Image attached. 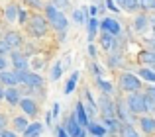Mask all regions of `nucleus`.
<instances>
[{
  "mask_svg": "<svg viewBox=\"0 0 155 137\" xmlns=\"http://www.w3.org/2000/svg\"><path fill=\"white\" fill-rule=\"evenodd\" d=\"M61 75H63V65H61V61H57L51 68V80H59Z\"/></svg>",
  "mask_w": 155,
  "mask_h": 137,
  "instance_id": "obj_30",
  "label": "nucleus"
},
{
  "mask_svg": "<svg viewBox=\"0 0 155 137\" xmlns=\"http://www.w3.org/2000/svg\"><path fill=\"white\" fill-rule=\"evenodd\" d=\"M140 127L143 133H155V118L153 116H141L140 118Z\"/></svg>",
  "mask_w": 155,
  "mask_h": 137,
  "instance_id": "obj_15",
  "label": "nucleus"
},
{
  "mask_svg": "<svg viewBox=\"0 0 155 137\" xmlns=\"http://www.w3.org/2000/svg\"><path fill=\"white\" fill-rule=\"evenodd\" d=\"M134 27H136L137 31H145L149 27V18L147 16H137V18L134 20Z\"/></svg>",
  "mask_w": 155,
  "mask_h": 137,
  "instance_id": "obj_26",
  "label": "nucleus"
},
{
  "mask_svg": "<svg viewBox=\"0 0 155 137\" xmlns=\"http://www.w3.org/2000/svg\"><path fill=\"white\" fill-rule=\"evenodd\" d=\"M128 110L130 114L137 116V114H145V96L137 94V92H132L128 96Z\"/></svg>",
  "mask_w": 155,
  "mask_h": 137,
  "instance_id": "obj_5",
  "label": "nucleus"
},
{
  "mask_svg": "<svg viewBox=\"0 0 155 137\" xmlns=\"http://www.w3.org/2000/svg\"><path fill=\"white\" fill-rule=\"evenodd\" d=\"M88 55H92V57H94V55H96V49H94V45H92V43H91V45H88Z\"/></svg>",
  "mask_w": 155,
  "mask_h": 137,
  "instance_id": "obj_46",
  "label": "nucleus"
},
{
  "mask_svg": "<svg viewBox=\"0 0 155 137\" xmlns=\"http://www.w3.org/2000/svg\"><path fill=\"white\" fill-rule=\"evenodd\" d=\"M4 18H6L8 22H18V6H16V4H8V6L4 8Z\"/></svg>",
  "mask_w": 155,
  "mask_h": 137,
  "instance_id": "obj_22",
  "label": "nucleus"
},
{
  "mask_svg": "<svg viewBox=\"0 0 155 137\" xmlns=\"http://www.w3.org/2000/svg\"><path fill=\"white\" fill-rule=\"evenodd\" d=\"M143 96H145V112H155V102L147 94H143Z\"/></svg>",
  "mask_w": 155,
  "mask_h": 137,
  "instance_id": "obj_35",
  "label": "nucleus"
},
{
  "mask_svg": "<svg viewBox=\"0 0 155 137\" xmlns=\"http://www.w3.org/2000/svg\"><path fill=\"white\" fill-rule=\"evenodd\" d=\"M106 6H108V8H110L112 12H118V6L114 4V0H106Z\"/></svg>",
  "mask_w": 155,
  "mask_h": 137,
  "instance_id": "obj_44",
  "label": "nucleus"
},
{
  "mask_svg": "<svg viewBox=\"0 0 155 137\" xmlns=\"http://www.w3.org/2000/svg\"><path fill=\"white\" fill-rule=\"evenodd\" d=\"M98 110L102 112V118H116V106H114V102L110 100V94H102Z\"/></svg>",
  "mask_w": 155,
  "mask_h": 137,
  "instance_id": "obj_7",
  "label": "nucleus"
},
{
  "mask_svg": "<svg viewBox=\"0 0 155 137\" xmlns=\"http://www.w3.org/2000/svg\"><path fill=\"white\" fill-rule=\"evenodd\" d=\"M120 88L124 92H137L141 88V78L137 75H132V72H122Z\"/></svg>",
  "mask_w": 155,
  "mask_h": 137,
  "instance_id": "obj_4",
  "label": "nucleus"
},
{
  "mask_svg": "<svg viewBox=\"0 0 155 137\" xmlns=\"http://www.w3.org/2000/svg\"><path fill=\"white\" fill-rule=\"evenodd\" d=\"M4 41L10 45V49H20L22 43H24V39H22V35H20L18 31H8V33L4 35Z\"/></svg>",
  "mask_w": 155,
  "mask_h": 137,
  "instance_id": "obj_14",
  "label": "nucleus"
},
{
  "mask_svg": "<svg viewBox=\"0 0 155 137\" xmlns=\"http://www.w3.org/2000/svg\"><path fill=\"white\" fill-rule=\"evenodd\" d=\"M18 22L20 24H26L28 22V12L22 10V8H18Z\"/></svg>",
  "mask_w": 155,
  "mask_h": 137,
  "instance_id": "obj_37",
  "label": "nucleus"
},
{
  "mask_svg": "<svg viewBox=\"0 0 155 137\" xmlns=\"http://www.w3.org/2000/svg\"><path fill=\"white\" fill-rule=\"evenodd\" d=\"M0 84L2 86H18L20 78L16 71H0Z\"/></svg>",
  "mask_w": 155,
  "mask_h": 137,
  "instance_id": "obj_11",
  "label": "nucleus"
},
{
  "mask_svg": "<svg viewBox=\"0 0 155 137\" xmlns=\"http://www.w3.org/2000/svg\"><path fill=\"white\" fill-rule=\"evenodd\" d=\"M6 123H8V119H6V116L4 114H0V131L4 129V127H6Z\"/></svg>",
  "mask_w": 155,
  "mask_h": 137,
  "instance_id": "obj_42",
  "label": "nucleus"
},
{
  "mask_svg": "<svg viewBox=\"0 0 155 137\" xmlns=\"http://www.w3.org/2000/svg\"><path fill=\"white\" fill-rule=\"evenodd\" d=\"M100 45H102V49H104V51H110V53H112V51H116V47H118L116 35L102 31V35H100Z\"/></svg>",
  "mask_w": 155,
  "mask_h": 137,
  "instance_id": "obj_12",
  "label": "nucleus"
},
{
  "mask_svg": "<svg viewBox=\"0 0 155 137\" xmlns=\"http://www.w3.org/2000/svg\"><path fill=\"white\" fill-rule=\"evenodd\" d=\"M110 137H118V135H116V133H114V135H110Z\"/></svg>",
  "mask_w": 155,
  "mask_h": 137,
  "instance_id": "obj_50",
  "label": "nucleus"
},
{
  "mask_svg": "<svg viewBox=\"0 0 155 137\" xmlns=\"http://www.w3.org/2000/svg\"><path fill=\"white\" fill-rule=\"evenodd\" d=\"M120 61H122V55H118V53L110 55V61H108V67H118V65H120Z\"/></svg>",
  "mask_w": 155,
  "mask_h": 137,
  "instance_id": "obj_34",
  "label": "nucleus"
},
{
  "mask_svg": "<svg viewBox=\"0 0 155 137\" xmlns=\"http://www.w3.org/2000/svg\"><path fill=\"white\" fill-rule=\"evenodd\" d=\"M41 129H43V126L41 123H30V126L26 127V131H24V135L26 137H39V133H41Z\"/></svg>",
  "mask_w": 155,
  "mask_h": 137,
  "instance_id": "obj_23",
  "label": "nucleus"
},
{
  "mask_svg": "<svg viewBox=\"0 0 155 137\" xmlns=\"http://www.w3.org/2000/svg\"><path fill=\"white\" fill-rule=\"evenodd\" d=\"M6 67H8V59H6V55H0V71H6Z\"/></svg>",
  "mask_w": 155,
  "mask_h": 137,
  "instance_id": "obj_39",
  "label": "nucleus"
},
{
  "mask_svg": "<svg viewBox=\"0 0 155 137\" xmlns=\"http://www.w3.org/2000/svg\"><path fill=\"white\" fill-rule=\"evenodd\" d=\"M51 4L57 8V10H61V12H63L65 8H69V0H51Z\"/></svg>",
  "mask_w": 155,
  "mask_h": 137,
  "instance_id": "obj_33",
  "label": "nucleus"
},
{
  "mask_svg": "<svg viewBox=\"0 0 155 137\" xmlns=\"http://www.w3.org/2000/svg\"><path fill=\"white\" fill-rule=\"evenodd\" d=\"M100 27H102V31H106V33H112V35H118L122 31L120 24H118L114 18H104L102 22H100Z\"/></svg>",
  "mask_w": 155,
  "mask_h": 137,
  "instance_id": "obj_13",
  "label": "nucleus"
},
{
  "mask_svg": "<svg viewBox=\"0 0 155 137\" xmlns=\"http://www.w3.org/2000/svg\"><path fill=\"white\" fill-rule=\"evenodd\" d=\"M137 59H140L141 63H145V65L149 67H155V49H143L140 55H137Z\"/></svg>",
  "mask_w": 155,
  "mask_h": 137,
  "instance_id": "obj_18",
  "label": "nucleus"
},
{
  "mask_svg": "<svg viewBox=\"0 0 155 137\" xmlns=\"http://www.w3.org/2000/svg\"><path fill=\"white\" fill-rule=\"evenodd\" d=\"M84 16H87V10H84V8H81V10H75V12H73V18H75L77 24L87 22V18H84Z\"/></svg>",
  "mask_w": 155,
  "mask_h": 137,
  "instance_id": "obj_31",
  "label": "nucleus"
},
{
  "mask_svg": "<svg viewBox=\"0 0 155 137\" xmlns=\"http://www.w3.org/2000/svg\"><path fill=\"white\" fill-rule=\"evenodd\" d=\"M51 119H53V116H51V114H47V116H45V122H47V126H51Z\"/></svg>",
  "mask_w": 155,
  "mask_h": 137,
  "instance_id": "obj_47",
  "label": "nucleus"
},
{
  "mask_svg": "<svg viewBox=\"0 0 155 137\" xmlns=\"http://www.w3.org/2000/svg\"><path fill=\"white\" fill-rule=\"evenodd\" d=\"M0 137H18V135H16L14 131H6V129H2V131H0Z\"/></svg>",
  "mask_w": 155,
  "mask_h": 137,
  "instance_id": "obj_43",
  "label": "nucleus"
},
{
  "mask_svg": "<svg viewBox=\"0 0 155 137\" xmlns=\"http://www.w3.org/2000/svg\"><path fill=\"white\" fill-rule=\"evenodd\" d=\"M149 26H151V27H153V31H155V16H153L151 20H149Z\"/></svg>",
  "mask_w": 155,
  "mask_h": 137,
  "instance_id": "obj_48",
  "label": "nucleus"
},
{
  "mask_svg": "<svg viewBox=\"0 0 155 137\" xmlns=\"http://www.w3.org/2000/svg\"><path fill=\"white\" fill-rule=\"evenodd\" d=\"M137 76H140L141 80H145V82H151V84H155V71H153L151 67H143V68H140Z\"/></svg>",
  "mask_w": 155,
  "mask_h": 137,
  "instance_id": "obj_20",
  "label": "nucleus"
},
{
  "mask_svg": "<svg viewBox=\"0 0 155 137\" xmlns=\"http://www.w3.org/2000/svg\"><path fill=\"white\" fill-rule=\"evenodd\" d=\"M4 100H6L10 106H16L22 100V92H20L18 86H6L4 88Z\"/></svg>",
  "mask_w": 155,
  "mask_h": 137,
  "instance_id": "obj_9",
  "label": "nucleus"
},
{
  "mask_svg": "<svg viewBox=\"0 0 155 137\" xmlns=\"http://www.w3.org/2000/svg\"><path fill=\"white\" fill-rule=\"evenodd\" d=\"M18 78H20V84H24L26 88H31V90H39V88L43 86V78L38 75V72L20 71L18 72Z\"/></svg>",
  "mask_w": 155,
  "mask_h": 137,
  "instance_id": "obj_3",
  "label": "nucleus"
},
{
  "mask_svg": "<svg viewBox=\"0 0 155 137\" xmlns=\"http://www.w3.org/2000/svg\"><path fill=\"white\" fill-rule=\"evenodd\" d=\"M45 20L55 27L57 31H61V37H65V31H67V27H69V20H67V16H65L63 12L57 10L53 4H47L45 6Z\"/></svg>",
  "mask_w": 155,
  "mask_h": 137,
  "instance_id": "obj_1",
  "label": "nucleus"
},
{
  "mask_svg": "<svg viewBox=\"0 0 155 137\" xmlns=\"http://www.w3.org/2000/svg\"><path fill=\"white\" fill-rule=\"evenodd\" d=\"M87 27H88V41H92L94 35L98 33V27H100L98 20H96V18H88L87 20Z\"/></svg>",
  "mask_w": 155,
  "mask_h": 137,
  "instance_id": "obj_21",
  "label": "nucleus"
},
{
  "mask_svg": "<svg viewBox=\"0 0 155 137\" xmlns=\"http://www.w3.org/2000/svg\"><path fill=\"white\" fill-rule=\"evenodd\" d=\"M26 2L30 4L31 8H35V10H41V8H43V2H41V0H26Z\"/></svg>",
  "mask_w": 155,
  "mask_h": 137,
  "instance_id": "obj_38",
  "label": "nucleus"
},
{
  "mask_svg": "<svg viewBox=\"0 0 155 137\" xmlns=\"http://www.w3.org/2000/svg\"><path fill=\"white\" fill-rule=\"evenodd\" d=\"M59 112H61V106H59V102H55V104H53V118H57V116H59Z\"/></svg>",
  "mask_w": 155,
  "mask_h": 137,
  "instance_id": "obj_41",
  "label": "nucleus"
},
{
  "mask_svg": "<svg viewBox=\"0 0 155 137\" xmlns=\"http://www.w3.org/2000/svg\"><path fill=\"white\" fill-rule=\"evenodd\" d=\"M75 116H77V122H79L83 127H87V126H88V116H87V110H84V104H83V102L77 104Z\"/></svg>",
  "mask_w": 155,
  "mask_h": 137,
  "instance_id": "obj_19",
  "label": "nucleus"
},
{
  "mask_svg": "<svg viewBox=\"0 0 155 137\" xmlns=\"http://www.w3.org/2000/svg\"><path fill=\"white\" fill-rule=\"evenodd\" d=\"M96 82H98L100 90H102V94H112V84L108 82V80H104L102 76H96Z\"/></svg>",
  "mask_w": 155,
  "mask_h": 137,
  "instance_id": "obj_29",
  "label": "nucleus"
},
{
  "mask_svg": "<svg viewBox=\"0 0 155 137\" xmlns=\"http://www.w3.org/2000/svg\"><path fill=\"white\" fill-rule=\"evenodd\" d=\"M12 126H14V129L16 131H26V127L30 126V123H28V118H24V116H18V118H14L12 119Z\"/></svg>",
  "mask_w": 155,
  "mask_h": 137,
  "instance_id": "obj_27",
  "label": "nucleus"
},
{
  "mask_svg": "<svg viewBox=\"0 0 155 137\" xmlns=\"http://www.w3.org/2000/svg\"><path fill=\"white\" fill-rule=\"evenodd\" d=\"M102 122H104V129H106V133H110V135H114V133H118V129H120V119H116V118H102Z\"/></svg>",
  "mask_w": 155,
  "mask_h": 137,
  "instance_id": "obj_16",
  "label": "nucleus"
},
{
  "mask_svg": "<svg viewBox=\"0 0 155 137\" xmlns=\"http://www.w3.org/2000/svg\"><path fill=\"white\" fill-rule=\"evenodd\" d=\"M140 2V8L143 10H155V0H137Z\"/></svg>",
  "mask_w": 155,
  "mask_h": 137,
  "instance_id": "obj_32",
  "label": "nucleus"
},
{
  "mask_svg": "<svg viewBox=\"0 0 155 137\" xmlns=\"http://www.w3.org/2000/svg\"><path fill=\"white\" fill-rule=\"evenodd\" d=\"M145 94H147L149 98H151L153 102H155V84H153V86H149V88H147V92H145Z\"/></svg>",
  "mask_w": 155,
  "mask_h": 137,
  "instance_id": "obj_40",
  "label": "nucleus"
},
{
  "mask_svg": "<svg viewBox=\"0 0 155 137\" xmlns=\"http://www.w3.org/2000/svg\"><path fill=\"white\" fill-rule=\"evenodd\" d=\"M77 82H79V72H73L71 76H69V80H67V84H65V94H71L73 90H75V86H77Z\"/></svg>",
  "mask_w": 155,
  "mask_h": 137,
  "instance_id": "obj_28",
  "label": "nucleus"
},
{
  "mask_svg": "<svg viewBox=\"0 0 155 137\" xmlns=\"http://www.w3.org/2000/svg\"><path fill=\"white\" fill-rule=\"evenodd\" d=\"M118 133H120V137H141L140 133H137V129H136V127H134L130 122L120 123V129H118Z\"/></svg>",
  "mask_w": 155,
  "mask_h": 137,
  "instance_id": "obj_17",
  "label": "nucleus"
},
{
  "mask_svg": "<svg viewBox=\"0 0 155 137\" xmlns=\"http://www.w3.org/2000/svg\"><path fill=\"white\" fill-rule=\"evenodd\" d=\"M10 55H12V67H14V71H16V72H20V71H28V59L24 57V55L20 53L18 49H12V51H10Z\"/></svg>",
  "mask_w": 155,
  "mask_h": 137,
  "instance_id": "obj_8",
  "label": "nucleus"
},
{
  "mask_svg": "<svg viewBox=\"0 0 155 137\" xmlns=\"http://www.w3.org/2000/svg\"><path fill=\"white\" fill-rule=\"evenodd\" d=\"M18 106L22 108V112L28 116V118H35V116H38V104H35V100H31V98H22Z\"/></svg>",
  "mask_w": 155,
  "mask_h": 137,
  "instance_id": "obj_10",
  "label": "nucleus"
},
{
  "mask_svg": "<svg viewBox=\"0 0 155 137\" xmlns=\"http://www.w3.org/2000/svg\"><path fill=\"white\" fill-rule=\"evenodd\" d=\"M92 137H94V135H92Z\"/></svg>",
  "mask_w": 155,
  "mask_h": 137,
  "instance_id": "obj_51",
  "label": "nucleus"
},
{
  "mask_svg": "<svg viewBox=\"0 0 155 137\" xmlns=\"http://www.w3.org/2000/svg\"><path fill=\"white\" fill-rule=\"evenodd\" d=\"M0 100H4V86L0 84Z\"/></svg>",
  "mask_w": 155,
  "mask_h": 137,
  "instance_id": "obj_49",
  "label": "nucleus"
},
{
  "mask_svg": "<svg viewBox=\"0 0 155 137\" xmlns=\"http://www.w3.org/2000/svg\"><path fill=\"white\" fill-rule=\"evenodd\" d=\"M57 137H69V135H67V131H65L63 127H59V129H57Z\"/></svg>",
  "mask_w": 155,
  "mask_h": 137,
  "instance_id": "obj_45",
  "label": "nucleus"
},
{
  "mask_svg": "<svg viewBox=\"0 0 155 137\" xmlns=\"http://www.w3.org/2000/svg\"><path fill=\"white\" fill-rule=\"evenodd\" d=\"M10 45H8V43L6 41H4V37L2 39H0V55H6V53H10Z\"/></svg>",
  "mask_w": 155,
  "mask_h": 137,
  "instance_id": "obj_36",
  "label": "nucleus"
},
{
  "mask_svg": "<svg viewBox=\"0 0 155 137\" xmlns=\"http://www.w3.org/2000/svg\"><path fill=\"white\" fill-rule=\"evenodd\" d=\"M65 131H67L69 137H87V131H84V127L81 126L79 122H77V116L71 114L67 118V122H65Z\"/></svg>",
  "mask_w": 155,
  "mask_h": 137,
  "instance_id": "obj_6",
  "label": "nucleus"
},
{
  "mask_svg": "<svg viewBox=\"0 0 155 137\" xmlns=\"http://www.w3.org/2000/svg\"><path fill=\"white\" fill-rule=\"evenodd\" d=\"M26 26H28V33H30L31 37H43V35L47 33L49 22H47L43 16H31L26 22Z\"/></svg>",
  "mask_w": 155,
  "mask_h": 137,
  "instance_id": "obj_2",
  "label": "nucleus"
},
{
  "mask_svg": "<svg viewBox=\"0 0 155 137\" xmlns=\"http://www.w3.org/2000/svg\"><path fill=\"white\" fill-rule=\"evenodd\" d=\"M118 4H120V8L126 10V12H136L137 8H140V2H137V0H118Z\"/></svg>",
  "mask_w": 155,
  "mask_h": 137,
  "instance_id": "obj_25",
  "label": "nucleus"
},
{
  "mask_svg": "<svg viewBox=\"0 0 155 137\" xmlns=\"http://www.w3.org/2000/svg\"><path fill=\"white\" fill-rule=\"evenodd\" d=\"M87 129L91 131V135H94V137H104V135H106L104 126H100V123H92V122H88Z\"/></svg>",
  "mask_w": 155,
  "mask_h": 137,
  "instance_id": "obj_24",
  "label": "nucleus"
}]
</instances>
